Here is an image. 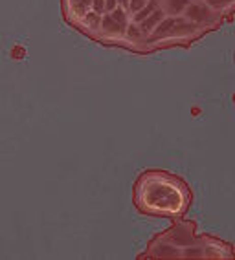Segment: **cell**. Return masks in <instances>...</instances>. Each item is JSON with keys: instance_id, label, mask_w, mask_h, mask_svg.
Listing matches in <instances>:
<instances>
[{"instance_id": "cell-4", "label": "cell", "mask_w": 235, "mask_h": 260, "mask_svg": "<svg viewBox=\"0 0 235 260\" xmlns=\"http://www.w3.org/2000/svg\"><path fill=\"white\" fill-rule=\"evenodd\" d=\"M233 59H235V57H233ZM233 101H235V93H233Z\"/></svg>"}, {"instance_id": "cell-3", "label": "cell", "mask_w": 235, "mask_h": 260, "mask_svg": "<svg viewBox=\"0 0 235 260\" xmlns=\"http://www.w3.org/2000/svg\"><path fill=\"white\" fill-rule=\"evenodd\" d=\"M193 0H160V8L167 17H184V11Z\"/></svg>"}, {"instance_id": "cell-1", "label": "cell", "mask_w": 235, "mask_h": 260, "mask_svg": "<svg viewBox=\"0 0 235 260\" xmlns=\"http://www.w3.org/2000/svg\"><path fill=\"white\" fill-rule=\"evenodd\" d=\"M193 202L189 185L177 174L167 171H145L134 183L136 209L149 216L177 220Z\"/></svg>"}, {"instance_id": "cell-2", "label": "cell", "mask_w": 235, "mask_h": 260, "mask_svg": "<svg viewBox=\"0 0 235 260\" xmlns=\"http://www.w3.org/2000/svg\"><path fill=\"white\" fill-rule=\"evenodd\" d=\"M197 223L186 220L151 240L141 256L153 258H235L230 242L212 235H195Z\"/></svg>"}]
</instances>
